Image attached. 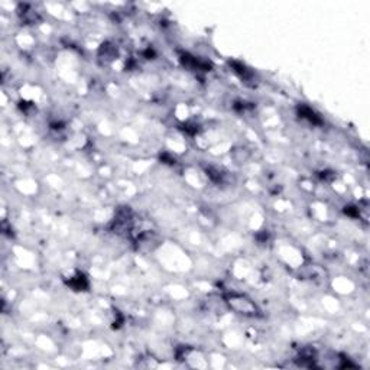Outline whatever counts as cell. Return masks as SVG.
Returning <instances> with one entry per match:
<instances>
[{"label": "cell", "mask_w": 370, "mask_h": 370, "mask_svg": "<svg viewBox=\"0 0 370 370\" xmlns=\"http://www.w3.org/2000/svg\"><path fill=\"white\" fill-rule=\"evenodd\" d=\"M100 56L103 58V56H106V59L107 61H110V59H113L114 56H116V48L111 45H109V44H104V45L101 46V49H100Z\"/></svg>", "instance_id": "8992f818"}, {"label": "cell", "mask_w": 370, "mask_h": 370, "mask_svg": "<svg viewBox=\"0 0 370 370\" xmlns=\"http://www.w3.org/2000/svg\"><path fill=\"white\" fill-rule=\"evenodd\" d=\"M230 65L233 67V71L241 78V80H244V81H247V80H250L252 78V73L243 65V64H240V62H236V61H233V62H230Z\"/></svg>", "instance_id": "5b68a950"}, {"label": "cell", "mask_w": 370, "mask_h": 370, "mask_svg": "<svg viewBox=\"0 0 370 370\" xmlns=\"http://www.w3.org/2000/svg\"><path fill=\"white\" fill-rule=\"evenodd\" d=\"M68 286L73 288L74 291H86V289L89 288V279L86 278L84 274L78 272V274H75L74 277L70 278Z\"/></svg>", "instance_id": "277c9868"}, {"label": "cell", "mask_w": 370, "mask_h": 370, "mask_svg": "<svg viewBox=\"0 0 370 370\" xmlns=\"http://www.w3.org/2000/svg\"><path fill=\"white\" fill-rule=\"evenodd\" d=\"M224 302L229 305L230 310L236 311L237 314H241L246 317H258L259 315L258 305L244 294L229 292L224 295Z\"/></svg>", "instance_id": "6da1fadb"}, {"label": "cell", "mask_w": 370, "mask_h": 370, "mask_svg": "<svg viewBox=\"0 0 370 370\" xmlns=\"http://www.w3.org/2000/svg\"><path fill=\"white\" fill-rule=\"evenodd\" d=\"M298 116L301 117V119H305V120H308L311 125H314V126H320V125H323V120H321V117L311 109V107H308V106H305V104H302V106H299L298 107Z\"/></svg>", "instance_id": "3957f363"}, {"label": "cell", "mask_w": 370, "mask_h": 370, "mask_svg": "<svg viewBox=\"0 0 370 370\" xmlns=\"http://www.w3.org/2000/svg\"><path fill=\"white\" fill-rule=\"evenodd\" d=\"M133 226V216L129 208H120L113 220V229L116 233H128L132 230Z\"/></svg>", "instance_id": "7a4b0ae2"}]
</instances>
